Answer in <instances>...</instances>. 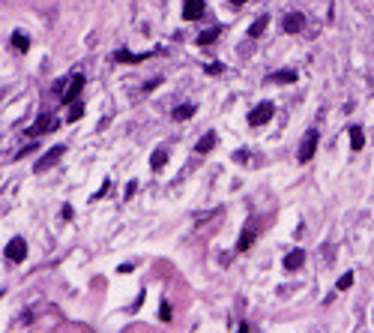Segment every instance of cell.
Instances as JSON below:
<instances>
[{
    "label": "cell",
    "instance_id": "cell-1",
    "mask_svg": "<svg viewBox=\"0 0 374 333\" xmlns=\"http://www.w3.org/2000/svg\"><path fill=\"white\" fill-rule=\"evenodd\" d=\"M317 141H321V135H317V129H308L306 138L300 141V150H296V159L300 162H308V159L314 156V150H317Z\"/></svg>",
    "mask_w": 374,
    "mask_h": 333
},
{
    "label": "cell",
    "instance_id": "cell-2",
    "mask_svg": "<svg viewBox=\"0 0 374 333\" xmlns=\"http://www.w3.org/2000/svg\"><path fill=\"white\" fill-rule=\"evenodd\" d=\"M63 153H66V147H63V144H57V147H51L45 156H39V159H36V174H42V171L54 168V165L63 159Z\"/></svg>",
    "mask_w": 374,
    "mask_h": 333
},
{
    "label": "cell",
    "instance_id": "cell-3",
    "mask_svg": "<svg viewBox=\"0 0 374 333\" xmlns=\"http://www.w3.org/2000/svg\"><path fill=\"white\" fill-rule=\"evenodd\" d=\"M57 117H54V114H42V117H39V120L33 123V126H30V129H27V135H30V138H36V135H45V132H54V129H57Z\"/></svg>",
    "mask_w": 374,
    "mask_h": 333
},
{
    "label": "cell",
    "instance_id": "cell-4",
    "mask_svg": "<svg viewBox=\"0 0 374 333\" xmlns=\"http://www.w3.org/2000/svg\"><path fill=\"white\" fill-rule=\"evenodd\" d=\"M272 114H275V106H272V102H260V106L249 114V123H252V126H264V123L272 120Z\"/></svg>",
    "mask_w": 374,
    "mask_h": 333
},
{
    "label": "cell",
    "instance_id": "cell-5",
    "mask_svg": "<svg viewBox=\"0 0 374 333\" xmlns=\"http://www.w3.org/2000/svg\"><path fill=\"white\" fill-rule=\"evenodd\" d=\"M81 90H84V75L75 72V75L69 78V84H66V90H63V99H60V102H75V99L81 96Z\"/></svg>",
    "mask_w": 374,
    "mask_h": 333
},
{
    "label": "cell",
    "instance_id": "cell-6",
    "mask_svg": "<svg viewBox=\"0 0 374 333\" xmlns=\"http://www.w3.org/2000/svg\"><path fill=\"white\" fill-rule=\"evenodd\" d=\"M6 258H9V261H24V258H27V243H24V240H21V237H12V240H9V243H6Z\"/></svg>",
    "mask_w": 374,
    "mask_h": 333
},
{
    "label": "cell",
    "instance_id": "cell-7",
    "mask_svg": "<svg viewBox=\"0 0 374 333\" xmlns=\"http://www.w3.org/2000/svg\"><path fill=\"white\" fill-rule=\"evenodd\" d=\"M282 27H285L288 33H300V30L306 27V15H303V12H288L285 21H282Z\"/></svg>",
    "mask_w": 374,
    "mask_h": 333
},
{
    "label": "cell",
    "instance_id": "cell-8",
    "mask_svg": "<svg viewBox=\"0 0 374 333\" xmlns=\"http://www.w3.org/2000/svg\"><path fill=\"white\" fill-rule=\"evenodd\" d=\"M204 9H207L204 0H186V6H183V18H186V21H198V18L204 15Z\"/></svg>",
    "mask_w": 374,
    "mask_h": 333
},
{
    "label": "cell",
    "instance_id": "cell-9",
    "mask_svg": "<svg viewBox=\"0 0 374 333\" xmlns=\"http://www.w3.org/2000/svg\"><path fill=\"white\" fill-rule=\"evenodd\" d=\"M303 264H306V252L303 249H290L288 255H285V270H290V273L300 270Z\"/></svg>",
    "mask_w": 374,
    "mask_h": 333
},
{
    "label": "cell",
    "instance_id": "cell-10",
    "mask_svg": "<svg viewBox=\"0 0 374 333\" xmlns=\"http://www.w3.org/2000/svg\"><path fill=\"white\" fill-rule=\"evenodd\" d=\"M255 237H257V231L252 225H246V228H242V234H239V240H237V249H239V252H249L252 243H255Z\"/></svg>",
    "mask_w": 374,
    "mask_h": 333
},
{
    "label": "cell",
    "instance_id": "cell-11",
    "mask_svg": "<svg viewBox=\"0 0 374 333\" xmlns=\"http://www.w3.org/2000/svg\"><path fill=\"white\" fill-rule=\"evenodd\" d=\"M270 81H275V84H293L296 81V72L293 69H278L270 75Z\"/></svg>",
    "mask_w": 374,
    "mask_h": 333
},
{
    "label": "cell",
    "instance_id": "cell-12",
    "mask_svg": "<svg viewBox=\"0 0 374 333\" xmlns=\"http://www.w3.org/2000/svg\"><path fill=\"white\" fill-rule=\"evenodd\" d=\"M216 132H207L204 138L198 141V147H195V150H198V153H210V150H213V147H216Z\"/></svg>",
    "mask_w": 374,
    "mask_h": 333
},
{
    "label": "cell",
    "instance_id": "cell-13",
    "mask_svg": "<svg viewBox=\"0 0 374 333\" xmlns=\"http://www.w3.org/2000/svg\"><path fill=\"white\" fill-rule=\"evenodd\" d=\"M144 57H147V54H132V51H123V48L114 51V60H117V63H138V60H144Z\"/></svg>",
    "mask_w": 374,
    "mask_h": 333
},
{
    "label": "cell",
    "instance_id": "cell-14",
    "mask_svg": "<svg viewBox=\"0 0 374 333\" xmlns=\"http://www.w3.org/2000/svg\"><path fill=\"white\" fill-rule=\"evenodd\" d=\"M350 147L362 150L365 147V135H362V126H350Z\"/></svg>",
    "mask_w": 374,
    "mask_h": 333
},
{
    "label": "cell",
    "instance_id": "cell-15",
    "mask_svg": "<svg viewBox=\"0 0 374 333\" xmlns=\"http://www.w3.org/2000/svg\"><path fill=\"white\" fill-rule=\"evenodd\" d=\"M81 114H84V102H69V114H66V120L69 123H75V120H81Z\"/></svg>",
    "mask_w": 374,
    "mask_h": 333
},
{
    "label": "cell",
    "instance_id": "cell-16",
    "mask_svg": "<svg viewBox=\"0 0 374 333\" xmlns=\"http://www.w3.org/2000/svg\"><path fill=\"white\" fill-rule=\"evenodd\" d=\"M267 24H270V15H260L257 21H252V27H249V36H260L267 30Z\"/></svg>",
    "mask_w": 374,
    "mask_h": 333
},
{
    "label": "cell",
    "instance_id": "cell-17",
    "mask_svg": "<svg viewBox=\"0 0 374 333\" xmlns=\"http://www.w3.org/2000/svg\"><path fill=\"white\" fill-rule=\"evenodd\" d=\"M12 48H15L18 54H24L27 48H30V39H27L24 33H12Z\"/></svg>",
    "mask_w": 374,
    "mask_h": 333
},
{
    "label": "cell",
    "instance_id": "cell-18",
    "mask_svg": "<svg viewBox=\"0 0 374 333\" xmlns=\"http://www.w3.org/2000/svg\"><path fill=\"white\" fill-rule=\"evenodd\" d=\"M195 114V106H180V108H174V120H189Z\"/></svg>",
    "mask_w": 374,
    "mask_h": 333
},
{
    "label": "cell",
    "instance_id": "cell-19",
    "mask_svg": "<svg viewBox=\"0 0 374 333\" xmlns=\"http://www.w3.org/2000/svg\"><path fill=\"white\" fill-rule=\"evenodd\" d=\"M219 39V30L213 27V30H204V33L198 36V45H210V42H216Z\"/></svg>",
    "mask_w": 374,
    "mask_h": 333
},
{
    "label": "cell",
    "instance_id": "cell-20",
    "mask_svg": "<svg viewBox=\"0 0 374 333\" xmlns=\"http://www.w3.org/2000/svg\"><path fill=\"white\" fill-rule=\"evenodd\" d=\"M165 162H168V150H156L153 156H150V165H153V168H162Z\"/></svg>",
    "mask_w": 374,
    "mask_h": 333
},
{
    "label": "cell",
    "instance_id": "cell-21",
    "mask_svg": "<svg viewBox=\"0 0 374 333\" xmlns=\"http://www.w3.org/2000/svg\"><path fill=\"white\" fill-rule=\"evenodd\" d=\"M350 285H353V273H344V276H341V279L335 282V288H339V291H347Z\"/></svg>",
    "mask_w": 374,
    "mask_h": 333
},
{
    "label": "cell",
    "instance_id": "cell-22",
    "mask_svg": "<svg viewBox=\"0 0 374 333\" xmlns=\"http://www.w3.org/2000/svg\"><path fill=\"white\" fill-rule=\"evenodd\" d=\"M234 159H237V162H257V156H252L249 150H237V153H234Z\"/></svg>",
    "mask_w": 374,
    "mask_h": 333
},
{
    "label": "cell",
    "instance_id": "cell-23",
    "mask_svg": "<svg viewBox=\"0 0 374 333\" xmlns=\"http://www.w3.org/2000/svg\"><path fill=\"white\" fill-rule=\"evenodd\" d=\"M135 192H138V183L132 180V183H126V198H135Z\"/></svg>",
    "mask_w": 374,
    "mask_h": 333
},
{
    "label": "cell",
    "instance_id": "cell-24",
    "mask_svg": "<svg viewBox=\"0 0 374 333\" xmlns=\"http://www.w3.org/2000/svg\"><path fill=\"white\" fill-rule=\"evenodd\" d=\"M221 69H225V66H221V63H210V66H207V72H210V75H219Z\"/></svg>",
    "mask_w": 374,
    "mask_h": 333
},
{
    "label": "cell",
    "instance_id": "cell-25",
    "mask_svg": "<svg viewBox=\"0 0 374 333\" xmlns=\"http://www.w3.org/2000/svg\"><path fill=\"white\" fill-rule=\"evenodd\" d=\"M159 318H162V321H171V306H168V303L162 306V316H159Z\"/></svg>",
    "mask_w": 374,
    "mask_h": 333
},
{
    "label": "cell",
    "instance_id": "cell-26",
    "mask_svg": "<svg viewBox=\"0 0 374 333\" xmlns=\"http://www.w3.org/2000/svg\"><path fill=\"white\" fill-rule=\"evenodd\" d=\"M60 216H63V219H72V207H69V204H66V207L60 211Z\"/></svg>",
    "mask_w": 374,
    "mask_h": 333
},
{
    "label": "cell",
    "instance_id": "cell-27",
    "mask_svg": "<svg viewBox=\"0 0 374 333\" xmlns=\"http://www.w3.org/2000/svg\"><path fill=\"white\" fill-rule=\"evenodd\" d=\"M228 3H231V6H242V3H246V0H228Z\"/></svg>",
    "mask_w": 374,
    "mask_h": 333
}]
</instances>
